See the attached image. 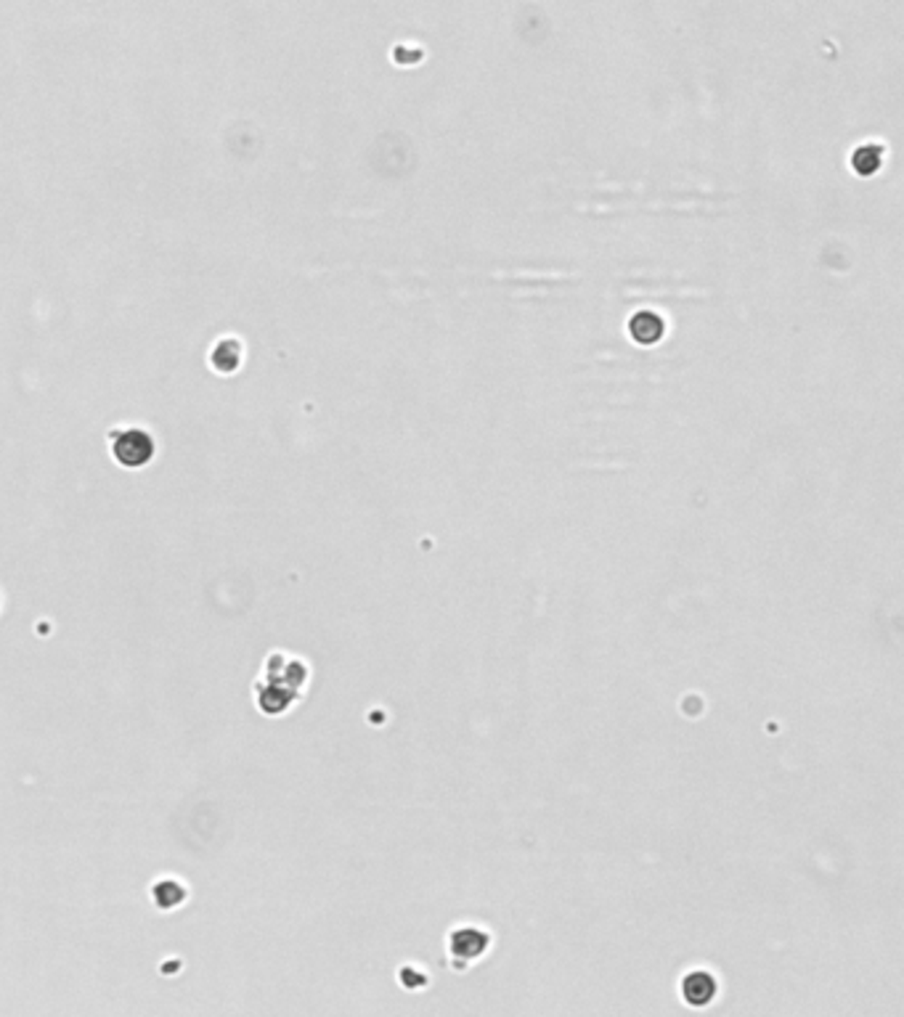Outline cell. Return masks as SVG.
Masks as SVG:
<instances>
[{
  "instance_id": "obj_2",
  "label": "cell",
  "mask_w": 904,
  "mask_h": 1017,
  "mask_svg": "<svg viewBox=\"0 0 904 1017\" xmlns=\"http://www.w3.org/2000/svg\"><path fill=\"white\" fill-rule=\"evenodd\" d=\"M155 454V440L144 429H122L114 435V456L125 466H141Z\"/></svg>"
},
{
  "instance_id": "obj_1",
  "label": "cell",
  "mask_w": 904,
  "mask_h": 1017,
  "mask_svg": "<svg viewBox=\"0 0 904 1017\" xmlns=\"http://www.w3.org/2000/svg\"><path fill=\"white\" fill-rule=\"evenodd\" d=\"M679 996L692 1010H705L719 996V980L708 969H690L679 983Z\"/></svg>"
},
{
  "instance_id": "obj_3",
  "label": "cell",
  "mask_w": 904,
  "mask_h": 1017,
  "mask_svg": "<svg viewBox=\"0 0 904 1017\" xmlns=\"http://www.w3.org/2000/svg\"><path fill=\"white\" fill-rule=\"evenodd\" d=\"M488 951V933L480 927H456L448 935V954L456 960H478Z\"/></svg>"
}]
</instances>
